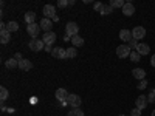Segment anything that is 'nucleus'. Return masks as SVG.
<instances>
[{"mask_svg": "<svg viewBox=\"0 0 155 116\" xmlns=\"http://www.w3.org/2000/svg\"><path fill=\"white\" fill-rule=\"evenodd\" d=\"M65 31H67L68 37H74L79 33V27H78V23H74V22H68L67 27H65Z\"/></svg>", "mask_w": 155, "mask_h": 116, "instance_id": "7ed1b4c3", "label": "nucleus"}, {"mask_svg": "<svg viewBox=\"0 0 155 116\" xmlns=\"http://www.w3.org/2000/svg\"><path fill=\"white\" fill-rule=\"evenodd\" d=\"M127 45H129V48H130V50H132V48H134V50H137V47H138V40H135V39L132 37V40H129V42H127Z\"/></svg>", "mask_w": 155, "mask_h": 116, "instance_id": "c756f323", "label": "nucleus"}, {"mask_svg": "<svg viewBox=\"0 0 155 116\" xmlns=\"http://www.w3.org/2000/svg\"><path fill=\"white\" fill-rule=\"evenodd\" d=\"M56 39H58V36H56V33H53V31H50V33H45L44 34V44L45 45H53L54 42H56Z\"/></svg>", "mask_w": 155, "mask_h": 116, "instance_id": "1a4fd4ad", "label": "nucleus"}, {"mask_svg": "<svg viewBox=\"0 0 155 116\" xmlns=\"http://www.w3.org/2000/svg\"><path fill=\"white\" fill-rule=\"evenodd\" d=\"M68 92L65 88H59V90H56V99L58 101H62V102H67V99H68Z\"/></svg>", "mask_w": 155, "mask_h": 116, "instance_id": "4468645a", "label": "nucleus"}, {"mask_svg": "<svg viewBox=\"0 0 155 116\" xmlns=\"http://www.w3.org/2000/svg\"><path fill=\"white\" fill-rule=\"evenodd\" d=\"M130 53H132V50L129 48V45H127V44H126V45H120L118 48H116V56L121 57V59L129 57V56H130Z\"/></svg>", "mask_w": 155, "mask_h": 116, "instance_id": "f257e3e1", "label": "nucleus"}, {"mask_svg": "<svg viewBox=\"0 0 155 116\" xmlns=\"http://www.w3.org/2000/svg\"><path fill=\"white\" fill-rule=\"evenodd\" d=\"M112 8H124V5H126V2L124 0H110V3H109Z\"/></svg>", "mask_w": 155, "mask_h": 116, "instance_id": "4be33fe9", "label": "nucleus"}, {"mask_svg": "<svg viewBox=\"0 0 155 116\" xmlns=\"http://www.w3.org/2000/svg\"><path fill=\"white\" fill-rule=\"evenodd\" d=\"M9 39H11V33H8L6 30L5 31H0V42H2L3 45L9 42Z\"/></svg>", "mask_w": 155, "mask_h": 116, "instance_id": "6ab92c4d", "label": "nucleus"}, {"mask_svg": "<svg viewBox=\"0 0 155 116\" xmlns=\"http://www.w3.org/2000/svg\"><path fill=\"white\" fill-rule=\"evenodd\" d=\"M112 11H113V8L110 5H104V6H102V9H101V14L102 16H107V14H112Z\"/></svg>", "mask_w": 155, "mask_h": 116, "instance_id": "bb28decb", "label": "nucleus"}, {"mask_svg": "<svg viewBox=\"0 0 155 116\" xmlns=\"http://www.w3.org/2000/svg\"><path fill=\"white\" fill-rule=\"evenodd\" d=\"M132 74H134L135 79H138V81H143V79H146V71H144L143 68H134Z\"/></svg>", "mask_w": 155, "mask_h": 116, "instance_id": "2eb2a0df", "label": "nucleus"}, {"mask_svg": "<svg viewBox=\"0 0 155 116\" xmlns=\"http://www.w3.org/2000/svg\"><path fill=\"white\" fill-rule=\"evenodd\" d=\"M147 98L144 96V95H141V96H138L137 99H135V105H137V108H140V110H143V108H146L147 107Z\"/></svg>", "mask_w": 155, "mask_h": 116, "instance_id": "9d476101", "label": "nucleus"}, {"mask_svg": "<svg viewBox=\"0 0 155 116\" xmlns=\"http://www.w3.org/2000/svg\"><path fill=\"white\" fill-rule=\"evenodd\" d=\"M135 51H137L140 56H146V54L150 53V47H149L147 44H138V47H137Z\"/></svg>", "mask_w": 155, "mask_h": 116, "instance_id": "ddd939ff", "label": "nucleus"}, {"mask_svg": "<svg viewBox=\"0 0 155 116\" xmlns=\"http://www.w3.org/2000/svg\"><path fill=\"white\" fill-rule=\"evenodd\" d=\"M130 114H132V116H141V110L135 107V108H134V110L130 111Z\"/></svg>", "mask_w": 155, "mask_h": 116, "instance_id": "72a5a7b5", "label": "nucleus"}, {"mask_svg": "<svg viewBox=\"0 0 155 116\" xmlns=\"http://www.w3.org/2000/svg\"><path fill=\"white\" fill-rule=\"evenodd\" d=\"M152 116H155V110H153V111H152Z\"/></svg>", "mask_w": 155, "mask_h": 116, "instance_id": "4c0bfd02", "label": "nucleus"}, {"mask_svg": "<svg viewBox=\"0 0 155 116\" xmlns=\"http://www.w3.org/2000/svg\"><path fill=\"white\" fill-rule=\"evenodd\" d=\"M30 48L33 51H42V50H45V44H44V40H41V39H33V40L30 42Z\"/></svg>", "mask_w": 155, "mask_h": 116, "instance_id": "39448f33", "label": "nucleus"}, {"mask_svg": "<svg viewBox=\"0 0 155 116\" xmlns=\"http://www.w3.org/2000/svg\"><path fill=\"white\" fill-rule=\"evenodd\" d=\"M19 68L23 70V71H30V70L33 68V63H31V60H28V59H23V60L19 62Z\"/></svg>", "mask_w": 155, "mask_h": 116, "instance_id": "dca6fc26", "label": "nucleus"}, {"mask_svg": "<svg viewBox=\"0 0 155 116\" xmlns=\"http://www.w3.org/2000/svg\"><path fill=\"white\" fill-rule=\"evenodd\" d=\"M19 30V23L17 22H9V23H6V31L8 33H14V31H17Z\"/></svg>", "mask_w": 155, "mask_h": 116, "instance_id": "412c9836", "label": "nucleus"}, {"mask_svg": "<svg viewBox=\"0 0 155 116\" xmlns=\"http://www.w3.org/2000/svg\"><path fill=\"white\" fill-rule=\"evenodd\" d=\"M8 96H9L8 90H6L5 87H2V88H0V101H2V102H5V101L8 99Z\"/></svg>", "mask_w": 155, "mask_h": 116, "instance_id": "b1692460", "label": "nucleus"}, {"mask_svg": "<svg viewBox=\"0 0 155 116\" xmlns=\"http://www.w3.org/2000/svg\"><path fill=\"white\" fill-rule=\"evenodd\" d=\"M67 104H68L71 108H79L81 104H82V99L78 96V95H70L68 99H67Z\"/></svg>", "mask_w": 155, "mask_h": 116, "instance_id": "f03ea898", "label": "nucleus"}, {"mask_svg": "<svg viewBox=\"0 0 155 116\" xmlns=\"http://www.w3.org/2000/svg\"><path fill=\"white\" fill-rule=\"evenodd\" d=\"M39 25H41V28H42L45 33H50V31H51V28H53V20H51V19H45V17H44Z\"/></svg>", "mask_w": 155, "mask_h": 116, "instance_id": "9b49d317", "label": "nucleus"}, {"mask_svg": "<svg viewBox=\"0 0 155 116\" xmlns=\"http://www.w3.org/2000/svg\"><path fill=\"white\" fill-rule=\"evenodd\" d=\"M78 56V50L73 47V48H67V59H73Z\"/></svg>", "mask_w": 155, "mask_h": 116, "instance_id": "393cba45", "label": "nucleus"}, {"mask_svg": "<svg viewBox=\"0 0 155 116\" xmlns=\"http://www.w3.org/2000/svg\"><path fill=\"white\" fill-rule=\"evenodd\" d=\"M150 65H152V67L155 68V54H153V56L150 57Z\"/></svg>", "mask_w": 155, "mask_h": 116, "instance_id": "e433bc0d", "label": "nucleus"}, {"mask_svg": "<svg viewBox=\"0 0 155 116\" xmlns=\"http://www.w3.org/2000/svg\"><path fill=\"white\" fill-rule=\"evenodd\" d=\"M14 59H16L17 62H20V60H23V59H22V54H20V53H17V54L14 56Z\"/></svg>", "mask_w": 155, "mask_h": 116, "instance_id": "f704fd0d", "label": "nucleus"}, {"mask_svg": "<svg viewBox=\"0 0 155 116\" xmlns=\"http://www.w3.org/2000/svg\"><path fill=\"white\" fill-rule=\"evenodd\" d=\"M58 6H59V8H65V6H68V0H59V2H58Z\"/></svg>", "mask_w": 155, "mask_h": 116, "instance_id": "7c9ffc66", "label": "nucleus"}, {"mask_svg": "<svg viewBox=\"0 0 155 116\" xmlns=\"http://www.w3.org/2000/svg\"><path fill=\"white\" fill-rule=\"evenodd\" d=\"M45 51H48V53H53V48H51V45H45Z\"/></svg>", "mask_w": 155, "mask_h": 116, "instance_id": "c9c22d12", "label": "nucleus"}, {"mask_svg": "<svg viewBox=\"0 0 155 116\" xmlns=\"http://www.w3.org/2000/svg\"><path fill=\"white\" fill-rule=\"evenodd\" d=\"M132 37L135 39V40H140V39H143L146 37V30L143 27H135L132 30Z\"/></svg>", "mask_w": 155, "mask_h": 116, "instance_id": "6e6552de", "label": "nucleus"}, {"mask_svg": "<svg viewBox=\"0 0 155 116\" xmlns=\"http://www.w3.org/2000/svg\"><path fill=\"white\" fill-rule=\"evenodd\" d=\"M67 116H84V111L81 108H71V111H68Z\"/></svg>", "mask_w": 155, "mask_h": 116, "instance_id": "a878e982", "label": "nucleus"}, {"mask_svg": "<svg viewBox=\"0 0 155 116\" xmlns=\"http://www.w3.org/2000/svg\"><path fill=\"white\" fill-rule=\"evenodd\" d=\"M71 44H73V47H74V48L82 47V45H84V37H81L79 34L74 36V37H71Z\"/></svg>", "mask_w": 155, "mask_h": 116, "instance_id": "a211bd4d", "label": "nucleus"}, {"mask_svg": "<svg viewBox=\"0 0 155 116\" xmlns=\"http://www.w3.org/2000/svg\"><path fill=\"white\" fill-rule=\"evenodd\" d=\"M51 56L56 57V59H67V50L65 48H61V47H56V48H53Z\"/></svg>", "mask_w": 155, "mask_h": 116, "instance_id": "423d86ee", "label": "nucleus"}, {"mask_svg": "<svg viewBox=\"0 0 155 116\" xmlns=\"http://www.w3.org/2000/svg\"><path fill=\"white\" fill-rule=\"evenodd\" d=\"M120 116H126V114H120Z\"/></svg>", "mask_w": 155, "mask_h": 116, "instance_id": "58836bf2", "label": "nucleus"}, {"mask_svg": "<svg viewBox=\"0 0 155 116\" xmlns=\"http://www.w3.org/2000/svg\"><path fill=\"white\" fill-rule=\"evenodd\" d=\"M120 39L124 42H129V40H132V31L130 30H121L120 31Z\"/></svg>", "mask_w": 155, "mask_h": 116, "instance_id": "f3484780", "label": "nucleus"}, {"mask_svg": "<svg viewBox=\"0 0 155 116\" xmlns=\"http://www.w3.org/2000/svg\"><path fill=\"white\" fill-rule=\"evenodd\" d=\"M147 102L149 104H155V88H152L147 95Z\"/></svg>", "mask_w": 155, "mask_h": 116, "instance_id": "cd10ccee", "label": "nucleus"}, {"mask_svg": "<svg viewBox=\"0 0 155 116\" xmlns=\"http://www.w3.org/2000/svg\"><path fill=\"white\" fill-rule=\"evenodd\" d=\"M129 57H130V60H132V62H140V59H141V56L137 53L135 50H134L132 53H130V56H129Z\"/></svg>", "mask_w": 155, "mask_h": 116, "instance_id": "c85d7f7f", "label": "nucleus"}, {"mask_svg": "<svg viewBox=\"0 0 155 116\" xmlns=\"http://www.w3.org/2000/svg\"><path fill=\"white\" fill-rule=\"evenodd\" d=\"M146 87H147V81H146V79L140 81V84H138V88H140V90H144Z\"/></svg>", "mask_w": 155, "mask_h": 116, "instance_id": "2f4dec72", "label": "nucleus"}, {"mask_svg": "<svg viewBox=\"0 0 155 116\" xmlns=\"http://www.w3.org/2000/svg\"><path fill=\"white\" fill-rule=\"evenodd\" d=\"M102 6H104V5H102L101 2H96V3L93 5V9H95V11H98V12H101V9H102Z\"/></svg>", "mask_w": 155, "mask_h": 116, "instance_id": "473e14b6", "label": "nucleus"}, {"mask_svg": "<svg viewBox=\"0 0 155 116\" xmlns=\"http://www.w3.org/2000/svg\"><path fill=\"white\" fill-rule=\"evenodd\" d=\"M123 14L127 16V17L134 16V14H135V6H134V3L126 2V5H124V8H123Z\"/></svg>", "mask_w": 155, "mask_h": 116, "instance_id": "f8f14e48", "label": "nucleus"}, {"mask_svg": "<svg viewBox=\"0 0 155 116\" xmlns=\"http://www.w3.org/2000/svg\"><path fill=\"white\" fill-rule=\"evenodd\" d=\"M25 22H27V25H31V23H36V12H27L25 14Z\"/></svg>", "mask_w": 155, "mask_h": 116, "instance_id": "aec40b11", "label": "nucleus"}, {"mask_svg": "<svg viewBox=\"0 0 155 116\" xmlns=\"http://www.w3.org/2000/svg\"><path fill=\"white\" fill-rule=\"evenodd\" d=\"M44 16H45V19H51V20H53L58 16L56 14V8L53 5H45L44 6Z\"/></svg>", "mask_w": 155, "mask_h": 116, "instance_id": "20e7f679", "label": "nucleus"}, {"mask_svg": "<svg viewBox=\"0 0 155 116\" xmlns=\"http://www.w3.org/2000/svg\"><path fill=\"white\" fill-rule=\"evenodd\" d=\"M41 25H37V23H31V25H28L27 27V31H28V34L33 37V39H36L37 37V34L41 33Z\"/></svg>", "mask_w": 155, "mask_h": 116, "instance_id": "0eeeda50", "label": "nucleus"}, {"mask_svg": "<svg viewBox=\"0 0 155 116\" xmlns=\"http://www.w3.org/2000/svg\"><path fill=\"white\" fill-rule=\"evenodd\" d=\"M5 65H6V68H9V70H12V68H16V67H19V62L12 57V59H8L6 62H5Z\"/></svg>", "mask_w": 155, "mask_h": 116, "instance_id": "5701e85b", "label": "nucleus"}]
</instances>
